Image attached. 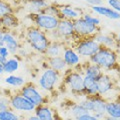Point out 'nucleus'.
<instances>
[{
    "label": "nucleus",
    "mask_w": 120,
    "mask_h": 120,
    "mask_svg": "<svg viewBox=\"0 0 120 120\" xmlns=\"http://www.w3.org/2000/svg\"><path fill=\"white\" fill-rule=\"evenodd\" d=\"M7 109H10L9 94L0 92V111H4Z\"/></svg>",
    "instance_id": "nucleus-31"
},
{
    "label": "nucleus",
    "mask_w": 120,
    "mask_h": 120,
    "mask_svg": "<svg viewBox=\"0 0 120 120\" xmlns=\"http://www.w3.org/2000/svg\"><path fill=\"white\" fill-rule=\"evenodd\" d=\"M59 11H60V16L61 19H68V20H72L75 21L77 19L82 17L83 12L82 10L79 9L78 7H73L71 5H62L59 6Z\"/></svg>",
    "instance_id": "nucleus-16"
},
{
    "label": "nucleus",
    "mask_w": 120,
    "mask_h": 120,
    "mask_svg": "<svg viewBox=\"0 0 120 120\" xmlns=\"http://www.w3.org/2000/svg\"><path fill=\"white\" fill-rule=\"evenodd\" d=\"M49 5L46 0H27L25 2L26 9L29 11V14L40 13Z\"/></svg>",
    "instance_id": "nucleus-22"
},
{
    "label": "nucleus",
    "mask_w": 120,
    "mask_h": 120,
    "mask_svg": "<svg viewBox=\"0 0 120 120\" xmlns=\"http://www.w3.org/2000/svg\"><path fill=\"white\" fill-rule=\"evenodd\" d=\"M19 66H20V59L17 55H14L13 57H9L6 60V62L3 64V70H4V73L10 75L16 72L19 69Z\"/></svg>",
    "instance_id": "nucleus-26"
},
{
    "label": "nucleus",
    "mask_w": 120,
    "mask_h": 120,
    "mask_svg": "<svg viewBox=\"0 0 120 120\" xmlns=\"http://www.w3.org/2000/svg\"><path fill=\"white\" fill-rule=\"evenodd\" d=\"M4 82L6 84H8L12 87H15V88H21L26 82H25V79L22 76H19V75H14V74H10L8 75L5 79H4Z\"/></svg>",
    "instance_id": "nucleus-28"
},
{
    "label": "nucleus",
    "mask_w": 120,
    "mask_h": 120,
    "mask_svg": "<svg viewBox=\"0 0 120 120\" xmlns=\"http://www.w3.org/2000/svg\"><path fill=\"white\" fill-rule=\"evenodd\" d=\"M76 120H99V119H97L95 116L91 113H86L84 115L80 116V117H78Z\"/></svg>",
    "instance_id": "nucleus-36"
},
{
    "label": "nucleus",
    "mask_w": 120,
    "mask_h": 120,
    "mask_svg": "<svg viewBox=\"0 0 120 120\" xmlns=\"http://www.w3.org/2000/svg\"><path fill=\"white\" fill-rule=\"evenodd\" d=\"M19 92L22 96H24L29 102H31L36 107L42 104H47V100L45 96L41 93L38 87L32 82H26L20 88Z\"/></svg>",
    "instance_id": "nucleus-8"
},
{
    "label": "nucleus",
    "mask_w": 120,
    "mask_h": 120,
    "mask_svg": "<svg viewBox=\"0 0 120 120\" xmlns=\"http://www.w3.org/2000/svg\"><path fill=\"white\" fill-rule=\"evenodd\" d=\"M22 120H40L37 116H35L34 114H30V115H28L27 117H25V118H23Z\"/></svg>",
    "instance_id": "nucleus-38"
},
{
    "label": "nucleus",
    "mask_w": 120,
    "mask_h": 120,
    "mask_svg": "<svg viewBox=\"0 0 120 120\" xmlns=\"http://www.w3.org/2000/svg\"><path fill=\"white\" fill-rule=\"evenodd\" d=\"M25 40L29 47L33 51L40 54H44L46 51L50 40L48 38L46 32L37 28L36 26L32 25L26 29L25 31Z\"/></svg>",
    "instance_id": "nucleus-1"
},
{
    "label": "nucleus",
    "mask_w": 120,
    "mask_h": 120,
    "mask_svg": "<svg viewBox=\"0 0 120 120\" xmlns=\"http://www.w3.org/2000/svg\"><path fill=\"white\" fill-rule=\"evenodd\" d=\"M91 9L96 14L104 16L106 18H109V19H112V20L120 19V13L116 12L113 9H111L110 7L103 6V5H97V6H91Z\"/></svg>",
    "instance_id": "nucleus-23"
},
{
    "label": "nucleus",
    "mask_w": 120,
    "mask_h": 120,
    "mask_svg": "<svg viewBox=\"0 0 120 120\" xmlns=\"http://www.w3.org/2000/svg\"><path fill=\"white\" fill-rule=\"evenodd\" d=\"M19 24V19L14 13L0 17V29L3 31H15Z\"/></svg>",
    "instance_id": "nucleus-17"
},
{
    "label": "nucleus",
    "mask_w": 120,
    "mask_h": 120,
    "mask_svg": "<svg viewBox=\"0 0 120 120\" xmlns=\"http://www.w3.org/2000/svg\"><path fill=\"white\" fill-rule=\"evenodd\" d=\"M86 2L90 4L91 6H97V5H102V0H85Z\"/></svg>",
    "instance_id": "nucleus-37"
},
{
    "label": "nucleus",
    "mask_w": 120,
    "mask_h": 120,
    "mask_svg": "<svg viewBox=\"0 0 120 120\" xmlns=\"http://www.w3.org/2000/svg\"><path fill=\"white\" fill-rule=\"evenodd\" d=\"M56 120H64V119L61 118V117H59V115L57 114V117H56Z\"/></svg>",
    "instance_id": "nucleus-44"
},
{
    "label": "nucleus",
    "mask_w": 120,
    "mask_h": 120,
    "mask_svg": "<svg viewBox=\"0 0 120 120\" xmlns=\"http://www.w3.org/2000/svg\"><path fill=\"white\" fill-rule=\"evenodd\" d=\"M116 41H117V45H118V47L120 48V33H118V34L116 35Z\"/></svg>",
    "instance_id": "nucleus-41"
},
{
    "label": "nucleus",
    "mask_w": 120,
    "mask_h": 120,
    "mask_svg": "<svg viewBox=\"0 0 120 120\" xmlns=\"http://www.w3.org/2000/svg\"><path fill=\"white\" fill-rule=\"evenodd\" d=\"M74 31L75 35L78 38H89L98 34L100 32V28L99 26L85 21L83 18H79L74 21Z\"/></svg>",
    "instance_id": "nucleus-10"
},
{
    "label": "nucleus",
    "mask_w": 120,
    "mask_h": 120,
    "mask_svg": "<svg viewBox=\"0 0 120 120\" xmlns=\"http://www.w3.org/2000/svg\"><path fill=\"white\" fill-rule=\"evenodd\" d=\"M60 81H61V73L47 67L41 73L38 79V84L39 87L44 91L52 92L56 89Z\"/></svg>",
    "instance_id": "nucleus-7"
},
{
    "label": "nucleus",
    "mask_w": 120,
    "mask_h": 120,
    "mask_svg": "<svg viewBox=\"0 0 120 120\" xmlns=\"http://www.w3.org/2000/svg\"><path fill=\"white\" fill-rule=\"evenodd\" d=\"M66 44L63 41H50L44 55L48 57H56V56H62Z\"/></svg>",
    "instance_id": "nucleus-19"
},
{
    "label": "nucleus",
    "mask_w": 120,
    "mask_h": 120,
    "mask_svg": "<svg viewBox=\"0 0 120 120\" xmlns=\"http://www.w3.org/2000/svg\"><path fill=\"white\" fill-rule=\"evenodd\" d=\"M3 41L4 45L8 48L11 55H17L18 50L20 48V42L15 35L14 31H4L3 34Z\"/></svg>",
    "instance_id": "nucleus-14"
},
{
    "label": "nucleus",
    "mask_w": 120,
    "mask_h": 120,
    "mask_svg": "<svg viewBox=\"0 0 120 120\" xmlns=\"http://www.w3.org/2000/svg\"><path fill=\"white\" fill-rule=\"evenodd\" d=\"M43 13L49 14V15H53V16L58 17L59 19H61V16H60V11H59V6L56 4H49L46 8L43 11Z\"/></svg>",
    "instance_id": "nucleus-32"
},
{
    "label": "nucleus",
    "mask_w": 120,
    "mask_h": 120,
    "mask_svg": "<svg viewBox=\"0 0 120 120\" xmlns=\"http://www.w3.org/2000/svg\"><path fill=\"white\" fill-rule=\"evenodd\" d=\"M56 32H57L60 40L63 42L74 38L76 36L74 31V21L64 19V18L60 19L57 28H56Z\"/></svg>",
    "instance_id": "nucleus-11"
},
{
    "label": "nucleus",
    "mask_w": 120,
    "mask_h": 120,
    "mask_svg": "<svg viewBox=\"0 0 120 120\" xmlns=\"http://www.w3.org/2000/svg\"><path fill=\"white\" fill-rule=\"evenodd\" d=\"M78 103L81 106H83L89 113L93 114L99 120H102L104 118V116L106 115L105 108H106L107 100L100 95H95V96L83 95L82 99Z\"/></svg>",
    "instance_id": "nucleus-3"
},
{
    "label": "nucleus",
    "mask_w": 120,
    "mask_h": 120,
    "mask_svg": "<svg viewBox=\"0 0 120 120\" xmlns=\"http://www.w3.org/2000/svg\"><path fill=\"white\" fill-rule=\"evenodd\" d=\"M3 34H4V31L0 29V47L4 46V41H3Z\"/></svg>",
    "instance_id": "nucleus-39"
},
{
    "label": "nucleus",
    "mask_w": 120,
    "mask_h": 120,
    "mask_svg": "<svg viewBox=\"0 0 120 120\" xmlns=\"http://www.w3.org/2000/svg\"><path fill=\"white\" fill-rule=\"evenodd\" d=\"M105 113L107 116L113 117L120 120V101L119 100H109L106 103Z\"/></svg>",
    "instance_id": "nucleus-25"
},
{
    "label": "nucleus",
    "mask_w": 120,
    "mask_h": 120,
    "mask_svg": "<svg viewBox=\"0 0 120 120\" xmlns=\"http://www.w3.org/2000/svg\"><path fill=\"white\" fill-rule=\"evenodd\" d=\"M68 114L70 115V117H72L74 120H76L78 117L84 115L86 113H89V112L85 109L83 106H81L79 103H72L70 104V106L68 108Z\"/></svg>",
    "instance_id": "nucleus-27"
},
{
    "label": "nucleus",
    "mask_w": 120,
    "mask_h": 120,
    "mask_svg": "<svg viewBox=\"0 0 120 120\" xmlns=\"http://www.w3.org/2000/svg\"><path fill=\"white\" fill-rule=\"evenodd\" d=\"M89 61L99 66L102 70H110L117 66L118 54L116 50H112L106 47H100V49L89 59Z\"/></svg>",
    "instance_id": "nucleus-2"
},
{
    "label": "nucleus",
    "mask_w": 120,
    "mask_h": 120,
    "mask_svg": "<svg viewBox=\"0 0 120 120\" xmlns=\"http://www.w3.org/2000/svg\"><path fill=\"white\" fill-rule=\"evenodd\" d=\"M108 4L111 9L120 13V0H108Z\"/></svg>",
    "instance_id": "nucleus-34"
},
{
    "label": "nucleus",
    "mask_w": 120,
    "mask_h": 120,
    "mask_svg": "<svg viewBox=\"0 0 120 120\" xmlns=\"http://www.w3.org/2000/svg\"><path fill=\"white\" fill-rule=\"evenodd\" d=\"M0 56H3V57H5V58H7V59H8L10 56H11L10 52H9V50H8V48H7L5 45H4V46H1V47H0Z\"/></svg>",
    "instance_id": "nucleus-35"
},
{
    "label": "nucleus",
    "mask_w": 120,
    "mask_h": 120,
    "mask_svg": "<svg viewBox=\"0 0 120 120\" xmlns=\"http://www.w3.org/2000/svg\"><path fill=\"white\" fill-rule=\"evenodd\" d=\"M102 120H119V119H116V118H113V117H110V116L105 115V116H104V118H103Z\"/></svg>",
    "instance_id": "nucleus-40"
},
{
    "label": "nucleus",
    "mask_w": 120,
    "mask_h": 120,
    "mask_svg": "<svg viewBox=\"0 0 120 120\" xmlns=\"http://www.w3.org/2000/svg\"><path fill=\"white\" fill-rule=\"evenodd\" d=\"M29 18L31 19L33 25L46 33L53 31V30L57 28L60 20L58 17L43 12L36 14H29Z\"/></svg>",
    "instance_id": "nucleus-5"
},
{
    "label": "nucleus",
    "mask_w": 120,
    "mask_h": 120,
    "mask_svg": "<svg viewBox=\"0 0 120 120\" xmlns=\"http://www.w3.org/2000/svg\"><path fill=\"white\" fill-rule=\"evenodd\" d=\"M85 21L89 22V23L91 24H94L96 26H100V19L99 18H97L95 16H93V15L89 14V13H83V15H82V17Z\"/></svg>",
    "instance_id": "nucleus-33"
},
{
    "label": "nucleus",
    "mask_w": 120,
    "mask_h": 120,
    "mask_svg": "<svg viewBox=\"0 0 120 120\" xmlns=\"http://www.w3.org/2000/svg\"><path fill=\"white\" fill-rule=\"evenodd\" d=\"M84 75L80 71L76 69H68L64 73L63 77V83H64L67 88L75 95H84V84H83Z\"/></svg>",
    "instance_id": "nucleus-4"
},
{
    "label": "nucleus",
    "mask_w": 120,
    "mask_h": 120,
    "mask_svg": "<svg viewBox=\"0 0 120 120\" xmlns=\"http://www.w3.org/2000/svg\"><path fill=\"white\" fill-rule=\"evenodd\" d=\"M94 39L101 47H106L112 50H117L119 48L116 41V35L114 34H104L99 32L94 36Z\"/></svg>",
    "instance_id": "nucleus-15"
},
{
    "label": "nucleus",
    "mask_w": 120,
    "mask_h": 120,
    "mask_svg": "<svg viewBox=\"0 0 120 120\" xmlns=\"http://www.w3.org/2000/svg\"><path fill=\"white\" fill-rule=\"evenodd\" d=\"M81 73L84 76H89L92 77L94 79H98V78L103 74V70L100 68L99 66H97L94 63L90 62L88 60V62H86L85 64L82 65V69H81Z\"/></svg>",
    "instance_id": "nucleus-20"
},
{
    "label": "nucleus",
    "mask_w": 120,
    "mask_h": 120,
    "mask_svg": "<svg viewBox=\"0 0 120 120\" xmlns=\"http://www.w3.org/2000/svg\"><path fill=\"white\" fill-rule=\"evenodd\" d=\"M14 13V9L7 1L4 0H0V17L4 16L6 14Z\"/></svg>",
    "instance_id": "nucleus-30"
},
{
    "label": "nucleus",
    "mask_w": 120,
    "mask_h": 120,
    "mask_svg": "<svg viewBox=\"0 0 120 120\" xmlns=\"http://www.w3.org/2000/svg\"><path fill=\"white\" fill-rule=\"evenodd\" d=\"M84 95L85 96H95L98 95V87H97V80L92 77L84 76Z\"/></svg>",
    "instance_id": "nucleus-24"
},
{
    "label": "nucleus",
    "mask_w": 120,
    "mask_h": 120,
    "mask_svg": "<svg viewBox=\"0 0 120 120\" xmlns=\"http://www.w3.org/2000/svg\"><path fill=\"white\" fill-rule=\"evenodd\" d=\"M3 73H4V70H3V65L0 63V76H1Z\"/></svg>",
    "instance_id": "nucleus-43"
},
{
    "label": "nucleus",
    "mask_w": 120,
    "mask_h": 120,
    "mask_svg": "<svg viewBox=\"0 0 120 120\" xmlns=\"http://www.w3.org/2000/svg\"><path fill=\"white\" fill-rule=\"evenodd\" d=\"M81 58H87L88 60L100 49V45L95 41L94 37L89 38H79L72 46Z\"/></svg>",
    "instance_id": "nucleus-6"
},
{
    "label": "nucleus",
    "mask_w": 120,
    "mask_h": 120,
    "mask_svg": "<svg viewBox=\"0 0 120 120\" xmlns=\"http://www.w3.org/2000/svg\"><path fill=\"white\" fill-rule=\"evenodd\" d=\"M62 58L64 59L66 65L69 69H74L80 66L81 57L78 55L74 48L71 46H67V45L65 46L64 51L62 53Z\"/></svg>",
    "instance_id": "nucleus-13"
},
{
    "label": "nucleus",
    "mask_w": 120,
    "mask_h": 120,
    "mask_svg": "<svg viewBox=\"0 0 120 120\" xmlns=\"http://www.w3.org/2000/svg\"><path fill=\"white\" fill-rule=\"evenodd\" d=\"M9 102H10V109L19 112V113L30 114L32 112H34L36 108V106H34L31 102H29L24 96H22L19 91L9 94Z\"/></svg>",
    "instance_id": "nucleus-9"
},
{
    "label": "nucleus",
    "mask_w": 120,
    "mask_h": 120,
    "mask_svg": "<svg viewBox=\"0 0 120 120\" xmlns=\"http://www.w3.org/2000/svg\"><path fill=\"white\" fill-rule=\"evenodd\" d=\"M6 60H7V58H5V57H3V56H0V63L3 65L4 63L6 62Z\"/></svg>",
    "instance_id": "nucleus-42"
},
{
    "label": "nucleus",
    "mask_w": 120,
    "mask_h": 120,
    "mask_svg": "<svg viewBox=\"0 0 120 120\" xmlns=\"http://www.w3.org/2000/svg\"><path fill=\"white\" fill-rule=\"evenodd\" d=\"M34 115L40 120H56L57 113L48 104H42L37 106L34 110Z\"/></svg>",
    "instance_id": "nucleus-18"
},
{
    "label": "nucleus",
    "mask_w": 120,
    "mask_h": 120,
    "mask_svg": "<svg viewBox=\"0 0 120 120\" xmlns=\"http://www.w3.org/2000/svg\"><path fill=\"white\" fill-rule=\"evenodd\" d=\"M46 63L47 66L49 68L57 71L59 73H65L69 68L67 67L64 59L62 58V56H56V57H48L46 58Z\"/></svg>",
    "instance_id": "nucleus-21"
},
{
    "label": "nucleus",
    "mask_w": 120,
    "mask_h": 120,
    "mask_svg": "<svg viewBox=\"0 0 120 120\" xmlns=\"http://www.w3.org/2000/svg\"><path fill=\"white\" fill-rule=\"evenodd\" d=\"M0 120H22V117L12 109H7L0 111Z\"/></svg>",
    "instance_id": "nucleus-29"
},
{
    "label": "nucleus",
    "mask_w": 120,
    "mask_h": 120,
    "mask_svg": "<svg viewBox=\"0 0 120 120\" xmlns=\"http://www.w3.org/2000/svg\"><path fill=\"white\" fill-rule=\"evenodd\" d=\"M97 87H98V95L106 99L108 94H110L115 88L113 78L109 74L103 73L97 79Z\"/></svg>",
    "instance_id": "nucleus-12"
}]
</instances>
